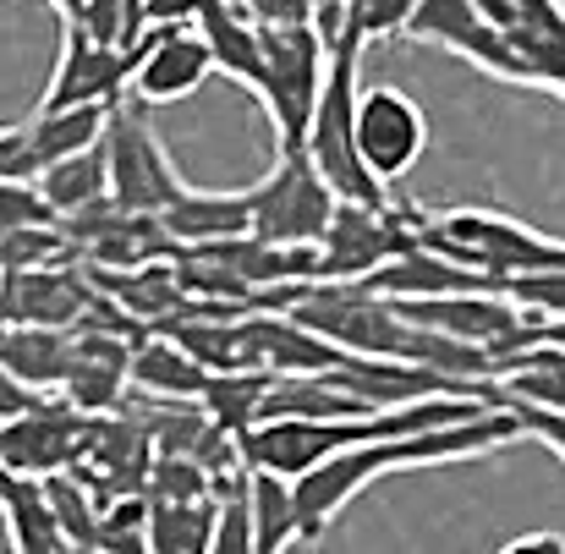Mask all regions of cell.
Here are the masks:
<instances>
[{"label":"cell","instance_id":"1","mask_svg":"<svg viewBox=\"0 0 565 554\" xmlns=\"http://www.w3.org/2000/svg\"><path fill=\"white\" fill-rule=\"evenodd\" d=\"M522 439V423L511 406H489L478 417L445 423V428H423V434H390L352 445L341 456H330L324 467L297 478V511H302V539L297 544H319L330 533V522L369 489L384 472H417V467H445V461H478L500 445Z\"/></svg>","mask_w":565,"mask_h":554},{"label":"cell","instance_id":"2","mask_svg":"<svg viewBox=\"0 0 565 554\" xmlns=\"http://www.w3.org/2000/svg\"><path fill=\"white\" fill-rule=\"evenodd\" d=\"M264 33V110L280 132V149H308V127L330 77V39L319 33V22H297V28H258Z\"/></svg>","mask_w":565,"mask_h":554},{"label":"cell","instance_id":"3","mask_svg":"<svg viewBox=\"0 0 565 554\" xmlns=\"http://www.w3.org/2000/svg\"><path fill=\"white\" fill-rule=\"evenodd\" d=\"M247 198H253V236L264 242H324L341 209V192L324 182L308 149H280L275 171L258 187H247Z\"/></svg>","mask_w":565,"mask_h":554},{"label":"cell","instance_id":"4","mask_svg":"<svg viewBox=\"0 0 565 554\" xmlns=\"http://www.w3.org/2000/svg\"><path fill=\"white\" fill-rule=\"evenodd\" d=\"M423 242V209H369V203H347L335 209L324 242H319V280H369L379 264L412 253Z\"/></svg>","mask_w":565,"mask_h":554},{"label":"cell","instance_id":"5","mask_svg":"<svg viewBox=\"0 0 565 554\" xmlns=\"http://www.w3.org/2000/svg\"><path fill=\"white\" fill-rule=\"evenodd\" d=\"M105 149H110V192H116V203H127L138 214H166L171 203H182L188 182L177 177V166H171L160 132L149 127V116L138 110V99H121L110 110Z\"/></svg>","mask_w":565,"mask_h":554},{"label":"cell","instance_id":"6","mask_svg":"<svg viewBox=\"0 0 565 554\" xmlns=\"http://www.w3.org/2000/svg\"><path fill=\"white\" fill-rule=\"evenodd\" d=\"M132 72H138V44H99L83 22L61 17V61L50 88L39 94L33 110H66V105H121L132 99Z\"/></svg>","mask_w":565,"mask_h":554},{"label":"cell","instance_id":"7","mask_svg":"<svg viewBox=\"0 0 565 554\" xmlns=\"http://www.w3.org/2000/svg\"><path fill=\"white\" fill-rule=\"evenodd\" d=\"M116 105H66V110H33L28 121L0 132V182H39L55 160L83 155L105 143Z\"/></svg>","mask_w":565,"mask_h":554},{"label":"cell","instance_id":"8","mask_svg":"<svg viewBox=\"0 0 565 554\" xmlns=\"http://www.w3.org/2000/svg\"><path fill=\"white\" fill-rule=\"evenodd\" d=\"M88 423H94V412H83L66 390L44 395L39 406H28V412L0 423V467L6 472H33V478L77 467Z\"/></svg>","mask_w":565,"mask_h":554},{"label":"cell","instance_id":"9","mask_svg":"<svg viewBox=\"0 0 565 554\" xmlns=\"http://www.w3.org/2000/svg\"><path fill=\"white\" fill-rule=\"evenodd\" d=\"M214 66V50L209 39L198 33V22H154L143 39H138V72H132V99L138 105H177L198 94L209 83Z\"/></svg>","mask_w":565,"mask_h":554},{"label":"cell","instance_id":"10","mask_svg":"<svg viewBox=\"0 0 565 554\" xmlns=\"http://www.w3.org/2000/svg\"><path fill=\"white\" fill-rule=\"evenodd\" d=\"M358 149L379 177L395 187L401 177H412V166L428 149V116L417 110L412 94L379 83L358 99Z\"/></svg>","mask_w":565,"mask_h":554},{"label":"cell","instance_id":"11","mask_svg":"<svg viewBox=\"0 0 565 554\" xmlns=\"http://www.w3.org/2000/svg\"><path fill=\"white\" fill-rule=\"evenodd\" d=\"M99 286L88 264H44V269H6V324H61L77 330L94 308Z\"/></svg>","mask_w":565,"mask_h":554},{"label":"cell","instance_id":"12","mask_svg":"<svg viewBox=\"0 0 565 554\" xmlns=\"http://www.w3.org/2000/svg\"><path fill=\"white\" fill-rule=\"evenodd\" d=\"M489 22L505 28V39L533 66V88H550L565 99V6L561 0H478Z\"/></svg>","mask_w":565,"mask_h":554},{"label":"cell","instance_id":"13","mask_svg":"<svg viewBox=\"0 0 565 554\" xmlns=\"http://www.w3.org/2000/svg\"><path fill=\"white\" fill-rule=\"evenodd\" d=\"M198 33L209 39L214 66H220L231 83H242V88H253V94L264 99V83H269V72H264V33H258V22L242 11V0H214V6L198 17Z\"/></svg>","mask_w":565,"mask_h":554},{"label":"cell","instance_id":"14","mask_svg":"<svg viewBox=\"0 0 565 554\" xmlns=\"http://www.w3.org/2000/svg\"><path fill=\"white\" fill-rule=\"evenodd\" d=\"M72 363H77V330H61V324H6L0 373L28 379L39 390H61Z\"/></svg>","mask_w":565,"mask_h":554},{"label":"cell","instance_id":"15","mask_svg":"<svg viewBox=\"0 0 565 554\" xmlns=\"http://www.w3.org/2000/svg\"><path fill=\"white\" fill-rule=\"evenodd\" d=\"M214 373L192 358L188 347L166 330H149L138 347H132V384L154 401H203Z\"/></svg>","mask_w":565,"mask_h":554},{"label":"cell","instance_id":"16","mask_svg":"<svg viewBox=\"0 0 565 554\" xmlns=\"http://www.w3.org/2000/svg\"><path fill=\"white\" fill-rule=\"evenodd\" d=\"M0 494H6V500H0V505H6V544L17 554L72 550L66 533H61V516H55V505H50L44 478H33V472H6Z\"/></svg>","mask_w":565,"mask_h":554},{"label":"cell","instance_id":"17","mask_svg":"<svg viewBox=\"0 0 565 554\" xmlns=\"http://www.w3.org/2000/svg\"><path fill=\"white\" fill-rule=\"evenodd\" d=\"M500 406H550V412H565V347L555 341H533L511 358H500Z\"/></svg>","mask_w":565,"mask_h":554},{"label":"cell","instance_id":"18","mask_svg":"<svg viewBox=\"0 0 565 554\" xmlns=\"http://www.w3.org/2000/svg\"><path fill=\"white\" fill-rule=\"evenodd\" d=\"M182 247H198V242H220V236H242L253 231V198L247 192H198L188 187L182 203H171L160 214Z\"/></svg>","mask_w":565,"mask_h":554},{"label":"cell","instance_id":"19","mask_svg":"<svg viewBox=\"0 0 565 554\" xmlns=\"http://www.w3.org/2000/svg\"><path fill=\"white\" fill-rule=\"evenodd\" d=\"M253 483V522H258V550L280 554L302 539V511H297V478L275 467H247Z\"/></svg>","mask_w":565,"mask_h":554},{"label":"cell","instance_id":"20","mask_svg":"<svg viewBox=\"0 0 565 554\" xmlns=\"http://www.w3.org/2000/svg\"><path fill=\"white\" fill-rule=\"evenodd\" d=\"M39 187H44V198L55 203V214H61V220L83 214L88 203L110 198V149H105V143H94V149H83V155L55 160V166L39 177Z\"/></svg>","mask_w":565,"mask_h":554},{"label":"cell","instance_id":"21","mask_svg":"<svg viewBox=\"0 0 565 554\" xmlns=\"http://www.w3.org/2000/svg\"><path fill=\"white\" fill-rule=\"evenodd\" d=\"M214 494L203 500H154L149 511V550L160 554H203L214 550Z\"/></svg>","mask_w":565,"mask_h":554},{"label":"cell","instance_id":"22","mask_svg":"<svg viewBox=\"0 0 565 554\" xmlns=\"http://www.w3.org/2000/svg\"><path fill=\"white\" fill-rule=\"evenodd\" d=\"M275 384V369H225L209 379L203 390V406L214 423H225L231 434H247L258 417H264V395Z\"/></svg>","mask_w":565,"mask_h":554},{"label":"cell","instance_id":"23","mask_svg":"<svg viewBox=\"0 0 565 554\" xmlns=\"http://www.w3.org/2000/svg\"><path fill=\"white\" fill-rule=\"evenodd\" d=\"M44 489H50V505L61 516L66 544L72 550H99V516H105V505H99L94 483L77 467H61V472H44Z\"/></svg>","mask_w":565,"mask_h":554},{"label":"cell","instance_id":"24","mask_svg":"<svg viewBox=\"0 0 565 554\" xmlns=\"http://www.w3.org/2000/svg\"><path fill=\"white\" fill-rule=\"evenodd\" d=\"M214 554H253L258 550V522H253V483H247V467L242 472H225L214 478Z\"/></svg>","mask_w":565,"mask_h":554},{"label":"cell","instance_id":"25","mask_svg":"<svg viewBox=\"0 0 565 554\" xmlns=\"http://www.w3.org/2000/svg\"><path fill=\"white\" fill-rule=\"evenodd\" d=\"M66 258H83V247L72 242L66 225L0 231V269H44V264H66Z\"/></svg>","mask_w":565,"mask_h":554},{"label":"cell","instance_id":"26","mask_svg":"<svg viewBox=\"0 0 565 554\" xmlns=\"http://www.w3.org/2000/svg\"><path fill=\"white\" fill-rule=\"evenodd\" d=\"M149 494H116L99 516V554H127V550H149Z\"/></svg>","mask_w":565,"mask_h":554},{"label":"cell","instance_id":"27","mask_svg":"<svg viewBox=\"0 0 565 554\" xmlns=\"http://www.w3.org/2000/svg\"><path fill=\"white\" fill-rule=\"evenodd\" d=\"M28 225H61L55 203L39 182H0V231H28Z\"/></svg>","mask_w":565,"mask_h":554},{"label":"cell","instance_id":"28","mask_svg":"<svg viewBox=\"0 0 565 554\" xmlns=\"http://www.w3.org/2000/svg\"><path fill=\"white\" fill-rule=\"evenodd\" d=\"M505 291L527 308V313H544V319H565V269H544V275H516L505 280Z\"/></svg>","mask_w":565,"mask_h":554},{"label":"cell","instance_id":"29","mask_svg":"<svg viewBox=\"0 0 565 554\" xmlns=\"http://www.w3.org/2000/svg\"><path fill=\"white\" fill-rule=\"evenodd\" d=\"M516 412V423H522V434L527 439H539V445H550L555 456L565 461V412H550V406H511Z\"/></svg>","mask_w":565,"mask_h":554},{"label":"cell","instance_id":"30","mask_svg":"<svg viewBox=\"0 0 565 554\" xmlns=\"http://www.w3.org/2000/svg\"><path fill=\"white\" fill-rule=\"evenodd\" d=\"M242 11L258 28H297V22H319L313 0H242Z\"/></svg>","mask_w":565,"mask_h":554},{"label":"cell","instance_id":"31","mask_svg":"<svg viewBox=\"0 0 565 554\" xmlns=\"http://www.w3.org/2000/svg\"><path fill=\"white\" fill-rule=\"evenodd\" d=\"M209 6H214V0H143L149 28H154V22H198Z\"/></svg>","mask_w":565,"mask_h":554},{"label":"cell","instance_id":"32","mask_svg":"<svg viewBox=\"0 0 565 554\" xmlns=\"http://www.w3.org/2000/svg\"><path fill=\"white\" fill-rule=\"evenodd\" d=\"M500 554H565V533H522L500 544Z\"/></svg>","mask_w":565,"mask_h":554}]
</instances>
